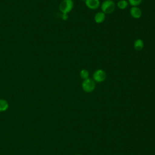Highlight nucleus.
Instances as JSON below:
<instances>
[{"label": "nucleus", "instance_id": "20e7f679", "mask_svg": "<svg viewBox=\"0 0 155 155\" xmlns=\"http://www.w3.org/2000/svg\"><path fill=\"white\" fill-rule=\"evenodd\" d=\"M106 78V72L102 69H97L93 74V79L95 82H102L105 80Z\"/></svg>", "mask_w": 155, "mask_h": 155}, {"label": "nucleus", "instance_id": "0eeeda50", "mask_svg": "<svg viewBox=\"0 0 155 155\" xmlns=\"http://www.w3.org/2000/svg\"><path fill=\"white\" fill-rule=\"evenodd\" d=\"M105 18H106V15L104 12L101 11V12H97L95 14L94 16V20L96 23L101 24L103 22H104V21L105 20Z\"/></svg>", "mask_w": 155, "mask_h": 155}, {"label": "nucleus", "instance_id": "7ed1b4c3", "mask_svg": "<svg viewBox=\"0 0 155 155\" xmlns=\"http://www.w3.org/2000/svg\"><path fill=\"white\" fill-rule=\"evenodd\" d=\"M82 88L86 93L93 91L96 88V82L91 78H88L83 80L82 82Z\"/></svg>", "mask_w": 155, "mask_h": 155}, {"label": "nucleus", "instance_id": "9d476101", "mask_svg": "<svg viewBox=\"0 0 155 155\" xmlns=\"http://www.w3.org/2000/svg\"><path fill=\"white\" fill-rule=\"evenodd\" d=\"M8 108V104L7 101L3 99H0V112L7 110Z\"/></svg>", "mask_w": 155, "mask_h": 155}, {"label": "nucleus", "instance_id": "f8f14e48", "mask_svg": "<svg viewBox=\"0 0 155 155\" xmlns=\"http://www.w3.org/2000/svg\"><path fill=\"white\" fill-rule=\"evenodd\" d=\"M143 0H128V4L131 7H138L141 4Z\"/></svg>", "mask_w": 155, "mask_h": 155}, {"label": "nucleus", "instance_id": "39448f33", "mask_svg": "<svg viewBox=\"0 0 155 155\" xmlns=\"http://www.w3.org/2000/svg\"><path fill=\"white\" fill-rule=\"evenodd\" d=\"M85 4L87 7L90 10H97L101 5L99 0H86Z\"/></svg>", "mask_w": 155, "mask_h": 155}, {"label": "nucleus", "instance_id": "f03ea898", "mask_svg": "<svg viewBox=\"0 0 155 155\" xmlns=\"http://www.w3.org/2000/svg\"><path fill=\"white\" fill-rule=\"evenodd\" d=\"M74 7L73 0H62L59 4V10L62 13L68 14Z\"/></svg>", "mask_w": 155, "mask_h": 155}, {"label": "nucleus", "instance_id": "4468645a", "mask_svg": "<svg viewBox=\"0 0 155 155\" xmlns=\"http://www.w3.org/2000/svg\"><path fill=\"white\" fill-rule=\"evenodd\" d=\"M81 1H84V2H85L86 0H81Z\"/></svg>", "mask_w": 155, "mask_h": 155}, {"label": "nucleus", "instance_id": "2eb2a0df", "mask_svg": "<svg viewBox=\"0 0 155 155\" xmlns=\"http://www.w3.org/2000/svg\"><path fill=\"white\" fill-rule=\"evenodd\" d=\"M76 155H81V154H76Z\"/></svg>", "mask_w": 155, "mask_h": 155}, {"label": "nucleus", "instance_id": "6e6552de", "mask_svg": "<svg viewBox=\"0 0 155 155\" xmlns=\"http://www.w3.org/2000/svg\"><path fill=\"white\" fill-rule=\"evenodd\" d=\"M133 47L136 51H140L144 47V42L142 39L138 38L134 41Z\"/></svg>", "mask_w": 155, "mask_h": 155}, {"label": "nucleus", "instance_id": "ddd939ff", "mask_svg": "<svg viewBox=\"0 0 155 155\" xmlns=\"http://www.w3.org/2000/svg\"><path fill=\"white\" fill-rule=\"evenodd\" d=\"M61 18L64 21L67 20L68 18V14H67V13H62Z\"/></svg>", "mask_w": 155, "mask_h": 155}, {"label": "nucleus", "instance_id": "423d86ee", "mask_svg": "<svg viewBox=\"0 0 155 155\" xmlns=\"http://www.w3.org/2000/svg\"><path fill=\"white\" fill-rule=\"evenodd\" d=\"M130 13L134 19H139L142 15V10L138 7H131L130 9Z\"/></svg>", "mask_w": 155, "mask_h": 155}, {"label": "nucleus", "instance_id": "f257e3e1", "mask_svg": "<svg viewBox=\"0 0 155 155\" xmlns=\"http://www.w3.org/2000/svg\"><path fill=\"white\" fill-rule=\"evenodd\" d=\"M101 11L106 14L112 13L116 8V4L113 0H105L101 4Z\"/></svg>", "mask_w": 155, "mask_h": 155}, {"label": "nucleus", "instance_id": "9b49d317", "mask_svg": "<svg viewBox=\"0 0 155 155\" xmlns=\"http://www.w3.org/2000/svg\"><path fill=\"white\" fill-rule=\"evenodd\" d=\"M89 75H90V73L86 69H82L80 71L79 76H80L81 78L83 80H85V79H87L89 78Z\"/></svg>", "mask_w": 155, "mask_h": 155}, {"label": "nucleus", "instance_id": "1a4fd4ad", "mask_svg": "<svg viewBox=\"0 0 155 155\" xmlns=\"http://www.w3.org/2000/svg\"><path fill=\"white\" fill-rule=\"evenodd\" d=\"M128 2L127 0H119L117 2V7L120 10H124L127 8L128 5Z\"/></svg>", "mask_w": 155, "mask_h": 155}]
</instances>
